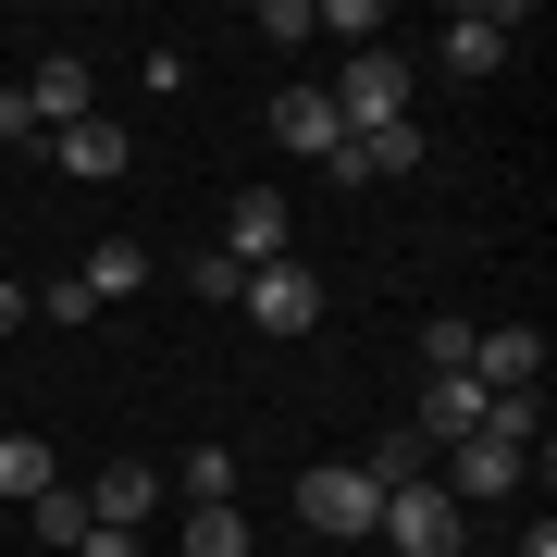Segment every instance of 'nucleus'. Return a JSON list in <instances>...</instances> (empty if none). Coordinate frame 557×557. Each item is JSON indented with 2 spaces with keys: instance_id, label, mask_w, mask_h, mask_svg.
Segmentation results:
<instances>
[{
  "instance_id": "nucleus-1",
  "label": "nucleus",
  "mask_w": 557,
  "mask_h": 557,
  "mask_svg": "<svg viewBox=\"0 0 557 557\" xmlns=\"http://www.w3.org/2000/svg\"><path fill=\"white\" fill-rule=\"evenodd\" d=\"M322 100H335L347 137H372V124H409V50H347Z\"/></svg>"
},
{
  "instance_id": "nucleus-2",
  "label": "nucleus",
  "mask_w": 557,
  "mask_h": 557,
  "mask_svg": "<svg viewBox=\"0 0 557 557\" xmlns=\"http://www.w3.org/2000/svg\"><path fill=\"white\" fill-rule=\"evenodd\" d=\"M372 533L397 545V557H458V545H471V508H458L446 483H397V496H384V520H372Z\"/></svg>"
},
{
  "instance_id": "nucleus-3",
  "label": "nucleus",
  "mask_w": 557,
  "mask_h": 557,
  "mask_svg": "<svg viewBox=\"0 0 557 557\" xmlns=\"http://www.w3.org/2000/svg\"><path fill=\"white\" fill-rule=\"evenodd\" d=\"M298 520H310V533H335V545H359V533L384 520V483L359 471V458H322V471L298 483Z\"/></svg>"
},
{
  "instance_id": "nucleus-4",
  "label": "nucleus",
  "mask_w": 557,
  "mask_h": 557,
  "mask_svg": "<svg viewBox=\"0 0 557 557\" xmlns=\"http://www.w3.org/2000/svg\"><path fill=\"white\" fill-rule=\"evenodd\" d=\"M236 310L260 322V335H310V322H322V273H310V260H260V273L236 285Z\"/></svg>"
},
{
  "instance_id": "nucleus-5",
  "label": "nucleus",
  "mask_w": 557,
  "mask_h": 557,
  "mask_svg": "<svg viewBox=\"0 0 557 557\" xmlns=\"http://www.w3.org/2000/svg\"><path fill=\"white\" fill-rule=\"evenodd\" d=\"M223 260L260 273V260H298V211L273 199V186H236V211H223Z\"/></svg>"
},
{
  "instance_id": "nucleus-6",
  "label": "nucleus",
  "mask_w": 557,
  "mask_h": 557,
  "mask_svg": "<svg viewBox=\"0 0 557 557\" xmlns=\"http://www.w3.org/2000/svg\"><path fill=\"white\" fill-rule=\"evenodd\" d=\"M471 384H483V397H533V384H545V335H533V322H483V335H471Z\"/></svg>"
},
{
  "instance_id": "nucleus-7",
  "label": "nucleus",
  "mask_w": 557,
  "mask_h": 557,
  "mask_svg": "<svg viewBox=\"0 0 557 557\" xmlns=\"http://www.w3.org/2000/svg\"><path fill=\"white\" fill-rule=\"evenodd\" d=\"M520 471H533V458H520L508 434H458V446H446V496H458V508H496Z\"/></svg>"
},
{
  "instance_id": "nucleus-8",
  "label": "nucleus",
  "mask_w": 557,
  "mask_h": 557,
  "mask_svg": "<svg viewBox=\"0 0 557 557\" xmlns=\"http://www.w3.org/2000/svg\"><path fill=\"white\" fill-rule=\"evenodd\" d=\"M508 38H520V13H508V0H471V13H446V75H496V62H508Z\"/></svg>"
},
{
  "instance_id": "nucleus-9",
  "label": "nucleus",
  "mask_w": 557,
  "mask_h": 557,
  "mask_svg": "<svg viewBox=\"0 0 557 557\" xmlns=\"http://www.w3.org/2000/svg\"><path fill=\"white\" fill-rule=\"evenodd\" d=\"M13 100L38 112V137H62V124H87V62H75V50H50L38 75H13Z\"/></svg>"
},
{
  "instance_id": "nucleus-10",
  "label": "nucleus",
  "mask_w": 557,
  "mask_h": 557,
  "mask_svg": "<svg viewBox=\"0 0 557 557\" xmlns=\"http://www.w3.org/2000/svg\"><path fill=\"white\" fill-rule=\"evenodd\" d=\"M50 161H62V174H75V186H112L124 161H137V137H124V124H100V112H87V124H62V137H50Z\"/></svg>"
},
{
  "instance_id": "nucleus-11",
  "label": "nucleus",
  "mask_w": 557,
  "mask_h": 557,
  "mask_svg": "<svg viewBox=\"0 0 557 557\" xmlns=\"http://www.w3.org/2000/svg\"><path fill=\"white\" fill-rule=\"evenodd\" d=\"M149 508H161V471H149V458H112V471L87 483V520H100V533H137Z\"/></svg>"
},
{
  "instance_id": "nucleus-12",
  "label": "nucleus",
  "mask_w": 557,
  "mask_h": 557,
  "mask_svg": "<svg viewBox=\"0 0 557 557\" xmlns=\"http://www.w3.org/2000/svg\"><path fill=\"white\" fill-rule=\"evenodd\" d=\"M273 149H298V161H335V149H347L335 100H322V87H285V100H273Z\"/></svg>"
},
{
  "instance_id": "nucleus-13",
  "label": "nucleus",
  "mask_w": 557,
  "mask_h": 557,
  "mask_svg": "<svg viewBox=\"0 0 557 557\" xmlns=\"http://www.w3.org/2000/svg\"><path fill=\"white\" fill-rule=\"evenodd\" d=\"M483 409H496V397H483L471 372H421V434H434V446H458V434H483Z\"/></svg>"
},
{
  "instance_id": "nucleus-14",
  "label": "nucleus",
  "mask_w": 557,
  "mask_h": 557,
  "mask_svg": "<svg viewBox=\"0 0 557 557\" xmlns=\"http://www.w3.org/2000/svg\"><path fill=\"white\" fill-rule=\"evenodd\" d=\"M75 285H87V298H137V285H149V248H137V236H100Z\"/></svg>"
},
{
  "instance_id": "nucleus-15",
  "label": "nucleus",
  "mask_w": 557,
  "mask_h": 557,
  "mask_svg": "<svg viewBox=\"0 0 557 557\" xmlns=\"http://www.w3.org/2000/svg\"><path fill=\"white\" fill-rule=\"evenodd\" d=\"M0 496H13V508L50 496V434H0Z\"/></svg>"
},
{
  "instance_id": "nucleus-16",
  "label": "nucleus",
  "mask_w": 557,
  "mask_h": 557,
  "mask_svg": "<svg viewBox=\"0 0 557 557\" xmlns=\"http://www.w3.org/2000/svg\"><path fill=\"white\" fill-rule=\"evenodd\" d=\"M186 557H248V508H186Z\"/></svg>"
},
{
  "instance_id": "nucleus-17",
  "label": "nucleus",
  "mask_w": 557,
  "mask_h": 557,
  "mask_svg": "<svg viewBox=\"0 0 557 557\" xmlns=\"http://www.w3.org/2000/svg\"><path fill=\"white\" fill-rule=\"evenodd\" d=\"M310 38H359V50H384V0H310Z\"/></svg>"
},
{
  "instance_id": "nucleus-18",
  "label": "nucleus",
  "mask_w": 557,
  "mask_h": 557,
  "mask_svg": "<svg viewBox=\"0 0 557 557\" xmlns=\"http://www.w3.org/2000/svg\"><path fill=\"white\" fill-rule=\"evenodd\" d=\"M421 149H434V137H421V112H409V124H372V137H359V174H409Z\"/></svg>"
},
{
  "instance_id": "nucleus-19",
  "label": "nucleus",
  "mask_w": 557,
  "mask_h": 557,
  "mask_svg": "<svg viewBox=\"0 0 557 557\" xmlns=\"http://www.w3.org/2000/svg\"><path fill=\"white\" fill-rule=\"evenodd\" d=\"M186 508H236V458L223 446H186Z\"/></svg>"
},
{
  "instance_id": "nucleus-20",
  "label": "nucleus",
  "mask_w": 557,
  "mask_h": 557,
  "mask_svg": "<svg viewBox=\"0 0 557 557\" xmlns=\"http://www.w3.org/2000/svg\"><path fill=\"white\" fill-rule=\"evenodd\" d=\"M25 520H38V545H87V533H100V520H87V496H62V483H50Z\"/></svg>"
},
{
  "instance_id": "nucleus-21",
  "label": "nucleus",
  "mask_w": 557,
  "mask_h": 557,
  "mask_svg": "<svg viewBox=\"0 0 557 557\" xmlns=\"http://www.w3.org/2000/svg\"><path fill=\"white\" fill-rule=\"evenodd\" d=\"M359 471H372V483H384V496H397V483H421V434H384L372 458H359Z\"/></svg>"
},
{
  "instance_id": "nucleus-22",
  "label": "nucleus",
  "mask_w": 557,
  "mask_h": 557,
  "mask_svg": "<svg viewBox=\"0 0 557 557\" xmlns=\"http://www.w3.org/2000/svg\"><path fill=\"white\" fill-rule=\"evenodd\" d=\"M471 335L483 322H434V335H421V372H471Z\"/></svg>"
},
{
  "instance_id": "nucleus-23",
  "label": "nucleus",
  "mask_w": 557,
  "mask_h": 557,
  "mask_svg": "<svg viewBox=\"0 0 557 557\" xmlns=\"http://www.w3.org/2000/svg\"><path fill=\"white\" fill-rule=\"evenodd\" d=\"M25 310H38V322H87V310H100V298H87V285L62 273V285H38V298H25Z\"/></svg>"
},
{
  "instance_id": "nucleus-24",
  "label": "nucleus",
  "mask_w": 557,
  "mask_h": 557,
  "mask_svg": "<svg viewBox=\"0 0 557 557\" xmlns=\"http://www.w3.org/2000/svg\"><path fill=\"white\" fill-rule=\"evenodd\" d=\"M0 137H13V149H50V137H38V112H25L13 87H0Z\"/></svg>"
},
{
  "instance_id": "nucleus-25",
  "label": "nucleus",
  "mask_w": 557,
  "mask_h": 557,
  "mask_svg": "<svg viewBox=\"0 0 557 557\" xmlns=\"http://www.w3.org/2000/svg\"><path fill=\"white\" fill-rule=\"evenodd\" d=\"M75 557H149V545H137V533H87Z\"/></svg>"
},
{
  "instance_id": "nucleus-26",
  "label": "nucleus",
  "mask_w": 557,
  "mask_h": 557,
  "mask_svg": "<svg viewBox=\"0 0 557 557\" xmlns=\"http://www.w3.org/2000/svg\"><path fill=\"white\" fill-rule=\"evenodd\" d=\"M0 335H25V285H0Z\"/></svg>"
},
{
  "instance_id": "nucleus-27",
  "label": "nucleus",
  "mask_w": 557,
  "mask_h": 557,
  "mask_svg": "<svg viewBox=\"0 0 557 557\" xmlns=\"http://www.w3.org/2000/svg\"><path fill=\"white\" fill-rule=\"evenodd\" d=\"M520 557H557V533H520Z\"/></svg>"
},
{
  "instance_id": "nucleus-28",
  "label": "nucleus",
  "mask_w": 557,
  "mask_h": 557,
  "mask_svg": "<svg viewBox=\"0 0 557 557\" xmlns=\"http://www.w3.org/2000/svg\"><path fill=\"white\" fill-rule=\"evenodd\" d=\"M0 434H13V397H0Z\"/></svg>"
},
{
  "instance_id": "nucleus-29",
  "label": "nucleus",
  "mask_w": 557,
  "mask_h": 557,
  "mask_svg": "<svg viewBox=\"0 0 557 557\" xmlns=\"http://www.w3.org/2000/svg\"><path fill=\"white\" fill-rule=\"evenodd\" d=\"M0 87H13V75H0Z\"/></svg>"
}]
</instances>
